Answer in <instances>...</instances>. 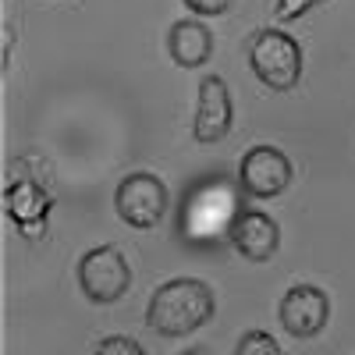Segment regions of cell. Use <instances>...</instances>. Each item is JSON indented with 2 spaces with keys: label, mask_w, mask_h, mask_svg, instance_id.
<instances>
[{
  "label": "cell",
  "mask_w": 355,
  "mask_h": 355,
  "mask_svg": "<svg viewBox=\"0 0 355 355\" xmlns=\"http://www.w3.org/2000/svg\"><path fill=\"white\" fill-rule=\"evenodd\" d=\"M214 309H217V299L206 281L171 277L153 291L150 309H146V323L160 338H185V334L199 331L202 323H210Z\"/></svg>",
  "instance_id": "6da1fadb"
},
{
  "label": "cell",
  "mask_w": 355,
  "mask_h": 355,
  "mask_svg": "<svg viewBox=\"0 0 355 355\" xmlns=\"http://www.w3.org/2000/svg\"><path fill=\"white\" fill-rule=\"evenodd\" d=\"M249 68L266 89L291 93L302 78V46L281 28H259L249 40Z\"/></svg>",
  "instance_id": "7a4b0ae2"
},
{
  "label": "cell",
  "mask_w": 355,
  "mask_h": 355,
  "mask_svg": "<svg viewBox=\"0 0 355 355\" xmlns=\"http://www.w3.org/2000/svg\"><path fill=\"white\" fill-rule=\"evenodd\" d=\"M78 288L89 302L110 306L132 288V266L117 245H96L78 259Z\"/></svg>",
  "instance_id": "3957f363"
},
{
  "label": "cell",
  "mask_w": 355,
  "mask_h": 355,
  "mask_svg": "<svg viewBox=\"0 0 355 355\" xmlns=\"http://www.w3.org/2000/svg\"><path fill=\"white\" fill-rule=\"evenodd\" d=\"M167 185L160 182L157 174L150 171H132L125 174L114 189V210L128 227L146 231V227H157L167 214Z\"/></svg>",
  "instance_id": "277c9868"
},
{
  "label": "cell",
  "mask_w": 355,
  "mask_h": 355,
  "mask_svg": "<svg viewBox=\"0 0 355 355\" xmlns=\"http://www.w3.org/2000/svg\"><path fill=\"white\" fill-rule=\"evenodd\" d=\"M277 316L291 338H316L331 320V299L316 284H291L277 306Z\"/></svg>",
  "instance_id": "5b68a950"
},
{
  "label": "cell",
  "mask_w": 355,
  "mask_h": 355,
  "mask_svg": "<svg viewBox=\"0 0 355 355\" xmlns=\"http://www.w3.org/2000/svg\"><path fill=\"white\" fill-rule=\"evenodd\" d=\"M239 182L252 199H274L291 185V160L277 146H252L239 160Z\"/></svg>",
  "instance_id": "8992f818"
},
{
  "label": "cell",
  "mask_w": 355,
  "mask_h": 355,
  "mask_svg": "<svg viewBox=\"0 0 355 355\" xmlns=\"http://www.w3.org/2000/svg\"><path fill=\"white\" fill-rule=\"evenodd\" d=\"M231 93L227 82L220 75H206L199 82V103H196V121H192V135L202 146H214L231 132Z\"/></svg>",
  "instance_id": "52a82bcc"
},
{
  "label": "cell",
  "mask_w": 355,
  "mask_h": 355,
  "mask_svg": "<svg viewBox=\"0 0 355 355\" xmlns=\"http://www.w3.org/2000/svg\"><path fill=\"white\" fill-rule=\"evenodd\" d=\"M227 239H231L234 249H239V256H245L249 263H266L281 249V227L270 214H263V210H242L231 220Z\"/></svg>",
  "instance_id": "ba28073f"
},
{
  "label": "cell",
  "mask_w": 355,
  "mask_h": 355,
  "mask_svg": "<svg viewBox=\"0 0 355 355\" xmlns=\"http://www.w3.org/2000/svg\"><path fill=\"white\" fill-rule=\"evenodd\" d=\"M50 206H53V199L46 196V189L40 182H33V178H18V182H11L4 189V210L28 239H40L43 234Z\"/></svg>",
  "instance_id": "9c48e42d"
},
{
  "label": "cell",
  "mask_w": 355,
  "mask_h": 355,
  "mask_svg": "<svg viewBox=\"0 0 355 355\" xmlns=\"http://www.w3.org/2000/svg\"><path fill=\"white\" fill-rule=\"evenodd\" d=\"M167 53L178 68H202L214 53V33L202 21H174L167 33Z\"/></svg>",
  "instance_id": "30bf717a"
},
{
  "label": "cell",
  "mask_w": 355,
  "mask_h": 355,
  "mask_svg": "<svg viewBox=\"0 0 355 355\" xmlns=\"http://www.w3.org/2000/svg\"><path fill=\"white\" fill-rule=\"evenodd\" d=\"M234 355H288L274 334H266V331H245L239 338V345H234Z\"/></svg>",
  "instance_id": "8fae6325"
},
{
  "label": "cell",
  "mask_w": 355,
  "mask_h": 355,
  "mask_svg": "<svg viewBox=\"0 0 355 355\" xmlns=\"http://www.w3.org/2000/svg\"><path fill=\"white\" fill-rule=\"evenodd\" d=\"M93 355H146V348L135 341V338H125V334H110L96 345Z\"/></svg>",
  "instance_id": "7c38bea8"
},
{
  "label": "cell",
  "mask_w": 355,
  "mask_h": 355,
  "mask_svg": "<svg viewBox=\"0 0 355 355\" xmlns=\"http://www.w3.org/2000/svg\"><path fill=\"white\" fill-rule=\"evenodd\" d=\"M320 4H323V0H277L274 15H277V21H295V18H302L306 11H313Z\"/></svg>",
  "instance_id": "4fadbf2b"
},
{
  "label": "cell",
  "mask_w": 355,
  "mask_h": 355,
  "mask_svg": "<svg viewBox=\"0 0 355 355\" xmlns=\"http://www.w3.org/2000/svg\"><path fill=\"white\" fill-rule=\"evenodd\" d=\"M185 8L192 15H206V18H217L231 8V0H185Z\"/></svg>",
  "instance_id": "5bb4252c"
},
{
  "label": "cell",
  "mask_w": 355,
  "mask_h": 355,
  "mask_svg": "<svg viewBox=\"0 0 355 355\" xmlns=\"http://www.w3.org/2000/svg\"><path fill=\"white\" fill-rule=\"evenodd\" d=\"M0 36H4V50H0V68L11 64V46H15V28L4 21V28H0Z\"/></svg>",
  "instance_id": "9a60e30c"
},
{
  "label": "cell",
  "mask_w": 355,
  "mask_h": 355,
  "mask_svg": "<svg viewBox=\"0 0 355 355\" xmlns=\"http://www.w3.org/2000/svg\"><path fill=\"white\" fill-rule=\"evenodd\" d=\"M182 355H210V348L199 345V348H189V352H182Z\"/></svg>",
  "instance_id": "2e32d148"
}]
</instances>
